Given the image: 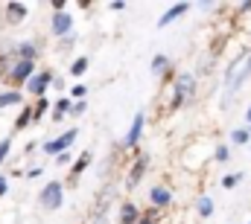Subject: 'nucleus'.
I'll return each instance as SVG.
<instances>
[{
    "label": "nucleus",
    "instance_id": "f257e3e1",
    "mask_svg": "<svg viewBox=\"0 0 251 224\" xmlns=\"http://www.w3.org/2000/svg\"><path fill=\"white\" fill-rule=\"evenodd\" d=\"M41 204H44L47 210H59V207H62V183H59V180H53V183H47V186L41 189Z\"/></svg>",
    "mask_w": 251,
    "mask_h": 224
},
{
    "label": "nucleus",
    "instance_id": "f03ea898",
    "mask_svg": "<svg viewBox=\"0 0 251 224\" xmlns=\"http://www.w3.org/2000/svg\"><path fill=\"white\" fill-rule=\"evenodd\" d=\"M193 88H196V79H193L190 73H181L178 82H176V102H173V105H181L184 99H190V96H193Z\"/></svg>",
    "mask_w": 251,
    "mask_h": 224
},
{
    "label": "nucleus",
    "instance_id": "7ed1b4c3",
    "mask_svg": "<svg viewBox=\"0 0 251 224\" xmlns=\"http://www.w3.org/2000/svg\"><path fill=\"white\" fill-rule=\"evenodd\" d=\"M143 125H146V113L137 111V113H134V119H131L128 134H126V146H128V149H131V146H137V140L143 137Z\"/></svg>",
    "mask_w": 251,
    "mask_h": 224
},
{
    "label": "nucleus",
    "instance_id": "20e7f679",
    "mask_svg": "<svg viewBox=\"0 0 251 224\" xmlns=\"http://www.w3.org/2000/svg\"><path fill=\"white\" fill-rule=\"evenodd\" d=\"M76 134H79V131H76V128H70L67 134H62V137H59V140H50V143H44V152H47V155H62L64 149H67V146L76 140Z\"/></svg>",
    "mask_w": 251,
    "mask_h": 224
},
{
    "label": "nucleus",
    "instance_id": "39448f33",
    "mask_svg": "<svg viewBox=\"0 0 251 224\" xmlns=\"http://www.w3.org/2000/svg\"><path fill=\"white\" fill-rule=\"evenodd\" d=\"M149 201L155 204V210H161V207H170V204H173V195H170V189H164V186H152Z\"/></svg>",
    "mask_w": 251,
    "mask_h": 224
},
{
    "label": "nucleus",
    "instance_id": "423d86ee",
    "mask_svg": "<svg viewBox=\"0 0 251 224\" xmlns=\"http://www.w3.org/2000/svg\"><path fill=\"white\" fill-rule=\"evenodd\" d=\"M187 9H190V3H176V6H170V9H167V15H161L158 26H170V23H173L176 18H181Z\"/></svg>",
    "mask_w": 251,
    "mask_h": 224
},
{
    "label": "nucleus",
    "instance_id": "0eeeda50",
    "mask_svg": "<svg viewBox=\"0 0 251 224\" xmlns=\"http://www.w3.org/2000/svg\"><path fill=\"white\" fill-rule=\"evenodd\" d=\"M50 79H53L50 73H35V76L29 79V85H26V88H29V90L35 93V96H41V93L47 90V85H50Z\"/></svg>",
    "mask_w": 251,
    "mask_h": 224
},
{
    "label": "nucleus",
    "instance_id": "6e6552de",
    "mask_svg": "<svg viewBox=\"0 0 251 224\" xmlns=\"http://www.w3.org/2000/svg\"><path fill=\"white\" fill-rule=\"evenodd\" d=\"M146 163H149V157H137V163L131 166V172H128V180H126V186L131 189V186H137V180L143 178V172H146Z\"/></svg>",
    "mask_w": 251,
    "mask_h": 224
},
{
    "label": "nucleus",
    "instance_id": "1a4fd4ad",
    "mask_svg": "<svg viewBox=\"0 0 251 224\" xmlns=\"http://www.w3.org/2000/svg\"><path fill=\"white\" fill-rule=\"evenodd\" d=\"M70 26H73V18H70V15L59 12V15L53 18V32H56V35H67V32H70Z\"/></svg>",
    "mask_w": 251,
    "mask_h": 224
},
{
    "label": "nucleus",
    "instance_id": "9d476101",
    "mask_svg": "<svg viewBox=\"0 0 251 224\" xmlns=\"http://www.w3.org/2000/svg\"><path fill=\"white\" fill-rule=\"evenodd\" d=\"M12 79L15 82H24V79H32V61H21L15 70H12Z\"/></svg>",
    "mask_w": 251,
    "mask_h": 224
},
{
    "label": "nucleus",
    "instance_id": "9b49d317",
    "mask_svg": "<svg viewBox=\"0 0 251 224\" xmlns=\"http://www.w3.org/2000/svg\"><path fill=\"white\" fill-rule=\"evenodd\" d=\"M137 219H140L137 207H134V204H123V210H120V224H137Z\"/></svg>",
    "mask_w": 251,
    "mask_h": 224
},
{
    "label": "nucleus",
    "instance_id": "f8f14e48",
    "mask_svg": "<svg viewBox=\"0 0 251 224\" xmlns=\"http://www.w3.org/2000/svg\"><path fill=\"white\" fill-rule=\"evenodd\" d=\"M199 216H213V198L210 195H204V198H199Z\"/></svg>",
    "mask_w": 251,
    "mask_h": 224
},
{
    "label": "nucleus",
    "instance_id": "ddd939ff",
    "mask_svg": "<svg viewBox=\"0 0 251 224\" xmlns=\"http://www.w3.org/2000/svg\"><path fill=\"white\" fill-rule=\"evenodd\" d=\"M88 163H91V152H85V155H82V157H79V160L73 163V178H79V175H82V172L88 169Z\"/></svg>",
    "mask_w": 251,
    "mask_h": 224
},
{
    "label": "nucleus",
    "instance_id": "4468645a",
    "mask_svg": "<svg viewBox=\"0 0 251 224\" xmlns=\"http://www.w3.org/2000/svg\"><path fill=\"white\" fill-rule=\"evenodd\" d=\"M9 18L24 21V18H26V6H24V3H9Z\"/></svg>",
    "mask_w": 251,
    "mask_h": 224
},
{
    "label": "nucleus",
    "instance_id": "2eb2a0df",
    "mask_svg": "<svg viewBox=\"0 0 251 224\" xmlns=\"http://www.w3.org/2000/svg\"><path fill=\"white\" fill-rule=\"evenodd\" d=\"M167 64H170V58H167V56H155V58H152V73H155V76H161V73L167 70Z\"/></svg>",
    "mask_w": 251,
    "mask_h": 224
},
{
    "label": "nucleus",
    "instance_id": "dca6fc26",
    "mask_svg": "<svg viewBox=\"0 0 251 224\" xmlns=\"http://www.w3.org/2000/svg\"><path fill=\"white\" fill-rule=\"evenodd\" d=\"M240 180H243V175H240V172H234V175H225V178H222V186H225V189H234Z\"/></svg>",
    "mask_w": 251,
    "mask_h": 224
},
{
    "label": "nucleus",
    "instance_id": "f3484780",
    "mask_svg": "<svg viewBox=\"0 0 251 224\" xmlns=\"http://www.w3.org/2000/svg\"><path fill=\"white\" fill-rule=\"evenodd\" d=\"M70 108H73V102H70V99H59V102H56V113H53V116H56V119H62L64 111H70Z\"/></svg>",
    "mask_w": 251,
    "mask_h": 224
},
{
    "label": "nucleus",
    "instance_id": "a211bd4d",
    "mask_svg": "<svg viewBox=\"0 0 251 224\" xmlns=\"http://www.w3.org/2000/svg\"><path fill=\"white\" fill-rule=\"evenodd\" d=\"M85 70H88V58H76V61H73V67H70V73H73V76H82Z\"/></svg>",
    "mask_w": 251,
    "mask_h": 224
},
{
    "label": "nucleus",
    "instance_id": "6ab92c4d",
    "mask_svg": "<svg viewBox=\"0 0 251 224\" xmlns=\"http://www.w3.org/2000/svg\"><path fill=\"white\" fill-rule=\"evenodd\" d=\"M231 143H234V146H246V143H249V131H243V128L234 131V134H231Z\"/></svg>",
    "mask_w": 251,
    "mask_h": 224
},
{
    "label": "nucleus",
    "instance_id": "aec40b11",
    "mask_svg": "<svg viewBox=\"0 0 251 224\" xmlns=\"http://www.w3.org/2000/svg\"><path fill=\"white\" fill-rule=\"evenodd\" d=\"M213 157H216V163H228V157H231V152H228V146H216V152H213Z\"/></svg>",
    "mask_w": 251,
    "mask_h": 224
},
{
    "label": "nucleus",
    "instance_id": "412c9836",
    "mask_svg": "<svg viewBox=\"0 0 251 224\" xmlns=\"http://www.w3.org/2000/svg\"><path fill=\"white\" fill-rule=\"evenodd\" d=\"M15 102H21V93H3L0 96V108L3 105H15Z\"/></svg>",
    "mask_w": 251,
    "mask_h": 224
},
{
    "label": "nucleus",
    "instance_id": "4be33fe9",
    "mask_svg": "<svg viewBox=\"0 0 251 224\" xmlns=\"http://www.w3.org/2000/svg\"><path fill=\"white\" fill-rule=\"evenodd\" d=\"M29 119H32V111L26 108V111H24V113H21V116H18V122H15V125H18V128H24V125H26Z\"/></svg>",
    "mask_w": 251,
    "mask_h": 224
},
{
    "label": "nucleus",
    "instance_id": "5701e85b",
    "mask_svg": "<svg viewBox=\"0 0 251 224\" xmlns=\"http://www.w3.org/2000/svg\"><path fill=\"white\" fill-rule=\"evenodd\" d=\"M155 216H158V210H152L149 216H140V219H137V224H155Z\"/></svg>",
    "mask_w": 251,
    "mask_h": 224
},
{
    "label": "nucleus",
    "instance_id": "b1692460",
    "mask_svg": "<svg viewBox=\"0 0 251 224\" xmlns=\"http://www.w3.org/2000/svg\"><path fill=\"white\" fill-rule=\"evenodd\" d=\"M70 93H73V96H76V99H82V96H85V93H88V88H85V85H76V88H73V90H70Z\"/></svg>",
    "mask_w": 251,
    "mask_h": 224
},
{
    "label": "nucleus",
    "instance_id": "393cba45",
    "mask_svg": "<svg viewBox=\"0 0 251 224\" xmlns=\"http://www.w3.org/2000/svg\"><path fill=\"white\" fill-rule=\"evenodd\" d=\"M6 155H9V140H3V143H0V163H3V157H6Z\"/></svg>",
    "mask_w": 251,
    "mask_h": 224
},
{
    "label": "nucleus",
    "instance_id": "a878e982",
    "mask_svg": "<svg viewBox=\"0 0 251 224\" xmlns=\"http://www.w3.org/2000/svg\"><path fill=\"white\" fill-rule=\"evenodd\" d=\"M70 111H73V113H82V111H85V102H82V99H79V102H76V105H73V108H70Z\"/></svg>",
    "mask_w": 251,
    "mask_h": 224
},
{
    "label": "nucleus",
    "instance_id": "bb28decb",
    "mask_svg": "<svg viewBox=\"0 0 251 224\" xmlns=\"http://www.w3.org/2000/svg\"><path fill=\"white\" fill-rule=\"evenodd\" d=\"M67 160H70V155H67V152H62V155H59V160H56V163H62V166H64V163H67Z\"/></svg>",
    "mask_w": 251,
    "mask_h": 224
},
{
    "label": "nucleus",
    "instance_id": "cd10ccee",
    "mask_svg": "<svg viewBox=\"0 0 251 224\" xmlns=\"http://www.w3.org/2000/svg\"><path fill=\"white\" fill-rule=\"evenodd\" d=\"M3 192H6V180L0 178V195H3Z\"/></svg>",
    "mask_w": 251,
    "mask_h": 224
},
{
    "label": "nucleus",
    "instance_id": "c85d7f7f",
    "mask_svg": "<svg viewBox=\"0 0 251 224\" xmlns=\"http://www.w3.org/2000/svg\"><path fill=\"white\" fill-rule=\"evenodd\" d=\"M246 119H249V122H251V108H249V111H246Z\"/></svg>",
    "mask_w": 251,
    "mask_h": 224
},
{
    "label": "nucleus",
    "instance_id": "c756f323",
    "mask_svg": "<svg viewBox=\"0 0 251 224\" xmlns=\"http://www.w3.org/2000/svg\"><path fill=\"white\" fill-rule=\"evenodd\" d=\"M249 137H251V131H249Z\"/></svg>",
    "mask_w": 251,
    "mask_h": 224
},
{
    "label": "nucleus",
    "instance_id": "7c9ffc66",
    "mask_svg": "<svg viewBox=\"0 0 251 224\" xmlns=\"http://www.w3.org/2000/svg\"><path fill=\"white\" fill-rule=\"evenodd\" d=\"M249 224H251V222H249Z\"/></svg>",
    "mask_w": 251,
    "mask_h": 224
}]
</instances>
